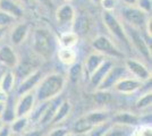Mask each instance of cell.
I'll return each instance as SVG.
<instances>
[{"label": "cell", "instance_id": "obj_45", "mask_svg": "<svg viewBox=\"0 0 152 136\" xmlns=\"http://www.w3.org/2000/svg\"><path fill=\"white\" fill-rule=\"evenodd\" d=\"M125 4L127 5H129V6H134V5H136V1L137 0H123Z\"/></svg>", "mask_w": 152, "mask_h": 136}, {"label": "cell", "instance_id": "obj_21", "mask_svg": "<svg viewBox=\"0 0 152 136\" xmlns=\"http://www.w3.org/2000/svg\"><path fill=\"white\" fill-rule=\"evenodd\" d=\"M58 58L63 63L64 65L70 66L75 64L76 58H77V53H76L73 48H60V50L58 51Z\"/></svg>", "mask_w": 152, "mask_h": 136}, {"label": "cell", "instance_id": "obj_22", "mask_svg": "<svg viewBox=\"0 0 152 136\" xmlns=\"http://www.w3.org/2000/svg\"><path fill=\"white\" fill-rule=\"evenodd\" d=\"M15 74L12 71H4L2 77H1V82H0V90L5 91L6 93L12 92L14 89V84H15Z\"/></svg>", "mask_w": 152, "mask_h": 136}, {"label": "cell", "instance_id": "obj_38", "mask_svg": "<svg viewBox=\"0 0 152 136\" xmlns=\"http://www.w3.org/2000/svg\"><path fill=\"white\" fill-rule=\"evenodd\" d=\"M137 136H152L151 126L146 125V126H143L142 128H140V132H137Z\"/></svg>", "mask_w": 152, "mask_h": 136}, {"label": "cell", "instance_id": "obj_49", "mask_svg": "<svg viewBox=\"0 0 152 136\" xmlns=\"http://www.w3.org/2000/svg\"><path fill=\"white\" fill-rule=\"evenodd\" d=\"M20 1H23V2H25V4H28L31 0H20Z\"/></svg>", "mask_w": 152, "mask_h": 136}, {"label": "cell", "instance_id": "obj_15", "mask_svg": "<svg viewBox=\"0 0 152 136\" xmlns=\"http://www.w3.org/2000/svg\"><path fill=\"white\" fill-rule=\"evenodd\" d=\"M73 32L77 34V36H84L91 30V20L88 15H80L75 17L73 22Z\"/></svg>", "mask_w": 152, "mask_h": 136}, {"label": "cell", "instance_id": "obj_53", "mask_svg": "<svg viewBox=\"0 0 152 136\" xmlns=\"http://www.w3.org/2000/svg\"><path fill=\"white\" fill-rule=\"evenodd\" d=\"M67 1H70V0H67Z\"/></svg>", "mask_w": 152, "mask_h": 136}, {"label": "cell", "instance_id": "obj_7", "mask_svg": "<svg viewBox=\"0 0 152 136\" xmlns=\"http://www.w3.org/2000/svg\"><path fill=\"white\" fill-rule=\"evenodd\" d=\"M126 67H121V66H117V67H111L110 71H108V74L106 75V77L103 78L100 85L98 86V90H104L107 91L110 87H114V85L123 78V76L126 75Z\"/></svg>", "mask_w": 152, "mask_h": 136}, {"label": "cell", "instance_id": "obj_37", "mask_svg": "<svg viewBox=\"0 0 152 136\" xmlns=\"http://www.w3.org/2000/svg\"><path fill=\"white\" fill-rule=\"evenodd\" d=\"M100 4L106 12H111L116 7V0H101Z\"/></svg>", "mask_w": 152, "mask_h": 136}, {"label": "cell", "instance_id": "obj_44", "mask_svg": "<svg viewBox=\"0 0 152 136\" xmlns=\"http://www.w3.org/2000/svg\"><path fill=\"white\" fill-rule=\"evenodd\" d=\"M6 31H7V27H0V41H1V39L5 36Z\"/></svg>", "mask_w": 152, "mask_h": 136}, {"label": "cell", "instance_id": "obj_26", "mask_svg": "<svg viewBox=\"0 0 152 136\" xmlns=\"http://www.w3.org/2000/svg\"><path fill=\"white\" fill-rule=\"evenodd\" d=\"M108 117H109V113L106 111H93V112H90L88 116H85V118L93 126H96V125L107 121Z\"/></svg>", "mask_w": 152, "mask_h": 136}, {"label": "cell", "instance_id": "obj_9", "mask_svg": "<svg viewBox=\"0 0 152 136\" xmlns=\"http://www.w3.org/2000/svg\"><path fill=\"white\" fill-rule=\"evenodd\" d=\"M41 77H42V73L40 71H35L31 73L28 76H26L22 83L19 84L18 89H17V94L18 95H23L25 93H28L31 92L37 85L40 83L41 81Z\"/></svg>", "mask_w": 152, "mask_h": 136}, {"label": "cell", "instance_id": "obj_43", "mask_svg": "<svg viewBox=\"0 0 152 136\" xmlns=\"http://www.w3.org/2000/svg\"><path fill=\"white\" fill-rule=\"evenodd\" d=\"M43 6L48 7V8H52V2H51V0H39Z\"/></svg>", "mask_w": 152, "mask_h": 136}, {"label": "cell", "instance_id": "obj_41", "mask_svg": "<svg viewBox=\"0 0 152 136\" xmlns=\"http://www.w3.org/2000/svg\"><path fill=\"white\" fill-rule=\"evenodd\" d=\"M23 136H42V133H41V130H30V132H26L24 133V135Z\"/></svg>", "mask_w": 152, "mask_h": 136}, {"label": "cell", "instance_id": "obj_42", "mask_svg": "<svg viewBox=\"0 0 152 136\" xmlns=\"http://www.w3.org/2000/svg\"><path fill=\"white\" fill-rule=\"evenodd\" d=\"M7 99H8V93H6L5 91L0 90V101L5 103L7 101Z\"/></svg>", "mask_w": 152, "mask_h": 136}, {"label": "cell", "instance_id": "obj_36", "mask_svg": "<svg viewBox=\"0 0 152 136\" xmlns=\"http://www.w3.org/2000/svg\"><path fill=\"white\" fill-rule=\"evenodd\" d=\"M136 5H137V8L143 10L144 13H151V0H137Z\"/></svg>", "mask_w": 152, "mask_h": 136}, {"label": "cell", "instance_id": "obj_18", "mask_svg": "<svg viewBox=\"0 0 152 136\" xmlns=\"http://www.w3.org/2000/svg\"><path fill=\"white\" fill-rule=\"evenodd\" d=\"M104 60H106L104 56L101 55V53H99V52H98V53L94 52V53L89 55L86 60H85V66H84V67H85V68H84V69H85V74L90 77V76L93 74V71L101 65Z\"/></svg>", "mask_w": 152, "mask_h": 136}, {"label": "cell", "instance_id": "obj_47", "mask_svg": "<svg viewBox=\"0 0 152 136\" xmlns=\"http://www.w3.org/2000/svg\"><path fill=\"white\" fill-rule=\"evenodd\" d=\"M100 1H101V0H91V2H93L94 5H98V4H100Z\"/></svg>", "mask_w": 152, "mask_h": 136}, {"label": "cell", "instance_id": "obj_4", "mask_svg": "<svg viewBox=\"0 0 152 136\" xmlns=\"http://www.w3.org/2000/svg\"><path fill=\"white\" fill-rule=\"evenodd\" d=\"M125 32L127 34V38L129 40L131 45H133L144 58L150 60L151 59V47L145 42V40L143 39L139 30L135 27H132V26H128L125 30Z\"/></svg>", "mask_w": 152, "mask_h": 136}, {"label": "cell", "instance_id": "obj_3", "mask_svg": "<svg viewBox=\"0 0 152 136\" xmlns=\"http://www.w3.org/2000/svg\"><path fill=\"white\" fill-rule=\"evenodd\" d=\"M103 23L107 26V28L110 31V33L114 35L117 41H119L121 44L126 48H132V45L129 43V40L127 38V34L125 32V28L121 26V24L118 22V20L110 12H106L103 13Z\"/></svg>", "mask_w": 152, "mask_h": 136}, {"label": "cell", "instance_id": "obj_8", "mask_svg": "<svg viewBox=\"0 0 152 136\" xmlns=\"http://www.w3.org/2000/svg\"><path fill=\"white\" fill-rule=\"evenodd\" d=\"M35 97L31 92L20 95V99L16 102V117H27L34 108Z\"/></svg>", "mask_w": 152, "mask_h": 136}, {"label": "cell", "instance_id": "obj_40", "mask_svg": "<svg viewBox=\"0 0 152 136\" xmlns=\"http://www.w3.org/2000/svg\"><path fill=\"white\" fill-rule=\"evenodd\" d=\"M10 127L7 125H2V127L0 128V136H10Z\"/></svg>", "mask_w": 152, "mask_h": 136}, {"label": "cell", "instance_id": "obj_29", "mask_svg": "<svg viewBox=\"0 0 152 136\" xmlns=\"http://www.w3.org/2000/svg\"><path fill=\"white\" fill-rule=\"evenodd\" d=\"M94 101L100 105L107 104L111 101V94L104 90H98L94 93Z\"/></svg>", "mask_w": 152, "mask_h": 136}, {"label": "cell", "instance_id": "obj_10", "mask_svg": "<svg viewBox=\"0 0 152 136\" xmlns=\"http://www.w3.org/2000/svg\"><path fill=\"white\" fill-rule=\"evenodd\" d=\"M125 65H126L127 71L129 73H132L135 76V78H137L140 81H146L151 76V74H150V71H148V68L143 64L137 61V60L127 59Z\"/></svg>", "mask_w": 152, "mask_h": 136}, {"label": "cell", "instance_id": "obj_16", "mask_svg": "<svg viewBox=\"0 0 152 136\" xmlns=\"http://www.w3.org/2000/svg\"><path fill=\"white\" fill-rule=\"evenodd\" d=\"M61 101H63L61 97H53V99H51V100H49V103L47 105V108H45L42 117L40 118L39 123L42 124V125L51 123V119L53 118V116H55V113H56V111L58 109V107H59V104L61 103Z\"/></svg>", "mask_w": 152, "mask_h": 136}, {"label": "cell", "instance_id": "obj_52", "mask_svg": "<svg viewBox=\"0 0 152 136\" xmlns=\"http://www.w3.org/2000/svg\"><path fill=\"white\" fill-rule=\"evenodd\" d=\"M10 136H18V134H15V135H10Z\"/></svg>", "mask_w": 152, "mask_h": 136}, {"label": "cell", "instance_id": "obj_23", "mask_svg": "<svg viewBox=\"0 0 152 136\" xmlns=\"http://www.w3.org/2000/svg\"><path fill=\"white\" fill-rule=\"evenodd\" d=\"M70 108L72 107H70V103L68 101H61V103L59 104V107H58V109L56 111L53 118L51 119V123L58 124L60 123V121H63L64 119L69 115Z\"/></svg>", "mask_w": 152, "mask_h": 136}, {"label": "cell", "instance_id": "obj_20", "mask_svg": "<svg viewBox=\"0 0 152 136\" xmlns=\"http://www.w3.org/2000/svg\"><path fill=\"white\" fill-rule=\"evenodd\" d=\"M27 33H28V24L20 23L18 25H16L12 31V35H10L12 43L15 45H19L25 40Z\"/></svg>", "mask_w": 152, "mask_h": 136}, {"label": "cell", "instance_id": "obj_30", "mask_svg": "<svg viewBox=\"0 0 152 136\" xmlns=\"http://www.w3.org/2000/svg\"><path fill=\"white\" fill-rule=\"evenodd\" d=\"M126 127L127 126H123V125H118V124L114 127L110 126L102 136H126Z\"/></svg>", "mask_w": 152, "mask_h": 136}, {"label": "cell", "instance_id": "obj_33", "mask_svg": "<svg viewBox=\"0 0 152 136\" xmlns=\"http://www.w3.org/2000/svg\"><path fill=\"white\" fill-rule=\"evenodd\" d=\"M110 127V124H108L107 121L100 124V125H96L95 127H93L92 129L90 130V136H102L104 134V132Z\"/></svg>", "mask_w": 152, "mask_h": 136}, {"label": "cell", "instance_id": "obj_25", "mask_svg": "<svg viewBox=\"0 0 152 136\" xmlns=\"http://www.w3.org/2000/svg\"><path fill=\"white\" fill-rule=\"evenodd\" d=\"M93 127H95V126H93V125L90 123L85 117H82L81 119H78V120L75 123L74 127H73V132H74V134L82 135V134L89 133Z\"/></svg>", "mask_w": 152, "mask_h": 136}, {"label": "cell", "instance_id": "obj_27", "mask_svg": "<svg viewBox=\"0 0 152 136\" xmlns=\"http://www.w3.org/2000/svg\"><path fill=\"white\" fill-rule=\"evenodd\" d=\"M78 42V36L74 32L64 33L60 38V45L63 48H74Z\"/></svg>", "mask_w": 152, "mask_h": 136}, {"label": "cell", "instance_id": "obj_17", "mask_svg": "<svg viewBox=\"0 0 152 136\" xmlns=\"http://www.w3.org/2000/svg\"><path fill=\"white\" fill-rule=\"evenodd\" d=\"M0 10L13 16L14 18H19L23 16V9L14 0H0Z\"/></svg>", "mask_w": 152, "mask_h": 136}, {"label": "cell", "instance_id": "obj_2", "mask_svg": "<svg viewBox=\"0 0 152 136\" xmlns=\"http://www.w3.org/2000/svg\"><path fill=\"white\" fill-rule=\"evenodd\" d=\"M33 50L38 53L40 57L49 59L53 51L52 38L48 31L39 28L34 31L33 34Z\"/></svg>", "mask_w": 152, "mask_h": 136}, {"label": "cell", "instance_id": "obj_46", "mask_svg": "<svg viewBox=\"0 0 152 136\" xmlns=\"http://www.w3.org/2000/svg\"><path fill=\"white\" fill-rule=\"evenodd\" d=\"M4 105H5V103L0 101V115H1V112H2V110H4Z\"/></svg>", "mask_w": 152, "mask_h": 136}, {"label": "cell", "instance_id": "obj_13", "mask_svg": "<svg viewBox=\"0 0 152 136\" xmlns=\"http://www.w3.org/2000/svg\"><path fill=\"white\" fill-rule=\"evenodd\" d=\"M111 67H113V61L106 59L101 65L99 66V67L93 71V74L89 77L91 86H93V87H96V89H98V86H99L100 83L103 81V78L106 77V75L108 74V71H110Z\"/></svg>", "mask_w": 152, "mask_h": 136}, {"label": "cell", "instance_id": "obj_12", "mask_svg": "<svg viewBox=\"0 0 152 136\" xmlns=\"http://www.w3.org/2000/svg\"><path fill=\"white\" fill-rule=\"evenodd\" d=\"M126 77V76H125ZM121 78L116 84L114 85L115 90L121 92V93H133L135 91H137L142 86V81H140L137 78Z\"/></svg>", "mask_w": 152, "mask_h": 136}, {"label": "cell", "instance_id": "obj_1", "mask_svg": "<svg viewBox=\"0 0 152 136\" xmlns=\"http://www.w3.org/2000/svg\"><path fill=\"white\" fill-rule=\"evenodd\" d=\"M40 82L41 83L37 89L35 95V99L40 102L49 101L51 99L58 97V94L64 90L65 86V78L60 74L48 75Z\"/></svg>", "mask_w": 152, "mask_h": 136}, {"label": "cell", "instance_id": "obj_48", "mask_svg": "<svg viewBox=\"0 0 152 136\" xmlns=\"http://www.w3.org/2000/svg\"><path fill=\"white\" fill-rule=\"evenodd\" d=\"M4 69H0V82H1V77H2V74H4Z\"/></svg>", "mask_w": 152, "mask_h": 136}, {"label": "cell", "instance_id": "obj_6", "mask_svg": "<svg viewBox=\"0 0 152 136\" xmlns=\"http://www.w3.org/2000/svg\"><path fill=\"white\" fill-rule=\"evenodd\" d=\"M92 47L103 56H109L113 58H123L124 56V53L118 48H116V45L107 36H103V35L95 38L92 42Z\"/></svg>", "mask_w": 152, "mask_h": 136}, {"label": "cell", "instance_id": "obj_34", "mask_svg": "<svg viewBox=\"0 0 152 136\" xmlns=\"http://www.w3.org/2000/svg\"><path fill=\"white\" fill-rule=\"evenodd\" d=\"M48 103H49V101H43V102H41V104H40L38 108L32 112L31 119L33 120V121H39V120H40V118H41L42 115H43V112H45Z\"/></svg>", "mask_w": 152, "mask_h": 136}, {"label": "cell", "instance_id": "obj_11", "mask_svg": "<svg viewBox=\"0 0 152 136\" xmlns=\"http://www.w3.org/2000/svg\"><path fill=\"white\" fill-rule=\"evenodd\" d=\"M0 64L9 69L15 68L18 64V57L12 47L4 45L0 48Z\"/></svg>", "mask_w": 152, "mask_h": 136}, {"label": "cell", "instance_id": "obj_19", "mask_svg": "<svg viewBox=\"0 0 152 136\" xmlns=\"http://www.w3.org/2000/svg\"><path fill=\"white\" fill-rule=\"evenodd\" d=\"M16 118V102L13 97H9L5 102L4 110L1 112V120L4 123H12L14 119Z\"/></svg>", "mask_w": 152, "mask_h": 136}, {"label": "cell", "instance_id": "obj_35", "mask_svg": "<svg viewBox=\"0 0 152 136\" xmlns=\"http://www.w3.org/2000/svg\"><path fill=\"white\" fill-rule=\"evenodd\" d=\"M16 18H14L13 16L0 10V27H8L10 24H13Z\"/></svg>", "mask_w": 152, "mask_h": 136}, {"label": "cell", "instance_id": "obj_39", "mask_svg": "<svg viewBox=\"0 0 152 136\" xmlns=\"http://www.w3.org/2000/svg\"><path fill=\"white\" fill-rule=\"evenodd\" d=\"M67 134H68V130L66 128H57V129L52 130L49 136H67Z\"/></svg>", "mask_w": 152, "mask_h": 136}, {"label": "cell", "instance_id": "obj_50", "mask_svg": "<svg viewBox=\"0 0 152 136\" xmlns=\"http://www.w3.org/2000/svg\"><path fill=\"white\" fill-rule=\"evenodd\" d=\"M67 136H81V135H78V134H72V135H68V134H67Z\"/></svg>", "mask_w": 152, "mask_h": 136}, {"label": "cell", "instance_id": "obj_32", "mask_svg": "<svg viewBox=\"0 0 152 136\" xmlns=\"http://www.w3.org/2000/svg\"><path fill=\"white\" fill-rule=\"evenodd\" d=\"M151 103H152V93L151 92H148L146 94L142 95L136 101V108L137 109H145L148 107H150Z\"/></svg>", "mask_w": 152, "mask_h": 136}, {"label": "cell", "instance_id": "obj_5", "mask_svg": "<svg viewBox=\"0 0 152 136\" xmlns=\"http://www.w3.org/2000/svg\"><path fill=\"white\" fill-rule=\"evenodd\" d=\"M121 16L128 25L135 28L144 27L148 20V14L137 7H124L121 9Z\"/></svg>", "mask_w": 152, "mask_h": 136}, {"label": "cell", "instance_id": "obj_51", "mask_svg": "<svg viewBox=\"0 0 152 136\" xmlns=\"http://www.w3.org/2000/svg\"><path fill=\"white\" fill-rule=\"evenodd\" d=\"M2 127V120H1V118H0V128Z\"/></svg>", "mask_w": 152, "mask_h": 136}, {"label": "cell", "instance_id": "obj_31", "mask_svg": "<svg viewBox=\"0 0 152 136\" xmlns=\"http://www.w3.org/2000/svg\"><path fill=\"white\" fill-rule=\"evenodd\" d=\"M82 71H83V67L82 65L80 64V63H77V64H73V65H70V68H69V78L72 82H77V79L81 77V75H82Z\"/></svg>", "mask_w": 152, "mask_h": 136}, {"label": "cell", "instance_id": "obj_24", "mask_svg": "<svg viewBox=\"0 0 152 136\" xmlns=\"http://www.w3.org/2000/svg\"><path fill=\"white\" fill-rule=\"evenodd\" d=\"M115 121L123 126H133L139 123V117L129 112H121L115 116Z\"/></svg>", "mask_w": 152, "mask_h": 136}, {"label": "cell", "instance_id": "obj_28", "mask_svg": "<svg viewBox=\"0 0 152 136\" xmlns=\"http://www.w3.org/2000/svg\"><path fill=\"white\" fill-rule=\"evenodd\" d=\"M27 123H28L27 117H16L10 123L12 124L10 125V130H13L14 134H20L26 128Z\"/></svg>", "mask_w": 152, "mask_h": 136}, {"label": "cell", "instance_id": "obj_14", "mask_svg": "<svg viewBox=\"0 0 152 136\" xmlns=\"http://www.w3.org/2000/svg\"><path fill=\"white\" fill-rule=\"evenodd\" d=\"M56 18H57L58 24L60 26H67L68 24H73V22L75 20L74 8L68 4L63 5L57 9Z\"/></svg>", "mask_w": 152, "mask_h": 136}]
</instances>
